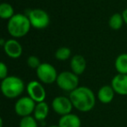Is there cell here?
Wrapping results in <instances>:
<instances>
[{
    "mask_svg": "<svg viewBox=\"0 0 127 127\" xmlns=\"http://www.w3.org/2000/svg\"><path fill=\"white\" fill-rule=\"evenodd\" d=\"M115 92L111 85H104L100 87L97 92V97L98 101L102 104H110L113 100L115 96Z\"/></svg>",
    "mask_w": 127,
    "mask_h": 127,
    "instance_id": "14",
    "label": "cell"
},
{
    "mask_svg": "<svg viewBox=\"0 0 127 127\" xmlns=\"http://www.w3.org/2000/svg\"><path fill=\"white\" fill-rule=\"evenodd\" d=\"M122 16H123V18H124V22H125V25H127V8L125 9L123 11H122Z\"/></svg>",
    "mask_w": 127,
    "mask_h": 127,
    "instance_id": "23",
    "label": "cell"
},
{
    "mask_svg": "<svg viewBox=\"0 0 127 127\" xmlns=\"http://www.w3.org/2000/svg\"><path fill=\"white\" fill-rule=\"evenodd\" d=\"M38 80L44 85H51L55 83L58 78V71L56 68L49 63H42L36 70Z\"/></svg>",
    "mask_w": 127,
    "mask_h": 127,
    "instance_id": "6",
    "label": "cell"
},
{
    "mask_svg": "<svg viewBox=\"0 0 127 127\" xmlns=\"http://www.w3.org/2000/svg\"><path fill=\"white\" fill-rule=\"evenodd\" d=\"M70 66H71V71L78 76H79V75L83 74L86 69V60L82 55H74L71 58Z\"/></svg>",
    "mask_w": 127,
    "mask_h": 127,
    "instance_id": "12",
    "label": "cell"
},
{
    "mask_svg": "<svg viewBox=\"0 0 127 127\" xmlns=\"http://www.w3.org/2000/svg\"><path fill=\"white\" fill-rule=\"evenodd\" d=\"M32 25L27 15L16 13L11 19L8 20L7 31L13 38H20L29 33Z\"/></svg>",
    "mask_w": 127,
    "mask_h": 127,
    "instance_id": "2",
    "label": "cell"
},
{
    "mask_svg": "<svg viewBox=\"0 0 127 127\" xmlns=\"http://www.w3.org/2000/svg\"><path fill=\"white\" fill-rule=\"evenodd\" d=\"M114 66L118 74L127 75V53H121L117 57Z\"/></svg>",
    "mask_w": 127,
    "mask_h": 127,
    "instance_id": "16",
    "label": "cell"
},
{
    "mask_svg": "<svg viewBox=\"0 0 127 127\" xmlns=\"http://www.w3.org/2000/svg\"><path fill=\"white\" fill-rule=\"evenodd\" d=\"M59 127H81V119L76 114H69L61 116L58 120Z\"/></svg>",
    "mask_w": 127,
    "mask_h": 127,
    "instance_id": "13",
    "label": "cell"
},
{
    "mask_svg": "<svg viewBox=\"0 0 127 127\" xmlns=\"http://www.w3.org/2000/svg\"><path fill=\"white\" fill-rule=\"evenodd\" d=\"M0 127H3V118H0Z\"/></svg>",
    "mask_w": 127,
    "mask_h": 127,
    "instance_id": "25",
    "label": "cell"
},
{
    "mask_svg": "<svg viewBox=\"0 0 127 127\" xmlns=\"http://www.w3.org/2000/svg\"><path fill=\"white\" fill-rule=\"evenodd\" d=\"M124 24H125V22H124L123 16L120 13H114V14H112L110 17L109 21H108L109 27L111 30L114 31L120 30Z\"/></svg>",
    "mask_w": 127,
    "mask_h": 127,
    "instance_id": "17",
    "label": "cell"
},
{
    "mask_svg": "<svg viewBox=\"0 0 127 127\" xmlns=\"http://www.w3.org/2000/svg\"><path fill=\"white\" fill-rule=\"evenodd\" d=\"M73 107L81 112L91 111L96 104V96L93 91L87 86H78L69 96Z\"/></svg>",
    "mask_w": 127,
    "mask_h": 127,
    "instance_id": "1",
    "label": "cell"
},
{
    "mask_svg": "<svg viewBox=\"0 0 127 127\" xmlns=\"http://www.w3.org/2000/svg\"><path fill=\"white\" fill-rule=\"evenodd\" d=\"M48 127H59V125H50V126Z\"/></svg>",
    "mask_w": 127,
    "mask_h": 127,
    "instance_id": "26",
    "label": "cell"
},
{
    "mask_svg": "<svg viewBox=\"0 0 127 127\" xmlns=\"http://www.w3.org/2000/svg\"><path fill=\"white\" fill-rule=\"evenodd\" d=\"M26 92L28 96L36 103L44 102L46 97V92L43 84L40 81L32 80L26 85Z\"/></svg>",
    "mask_w": 127,
    "mask_h": 127,
    "instance_id": "9",
    "label": "cell"
},
{
    "mask_svg": "<svg viewBox=\"0 0 127 127\" xmlns=\"http://www.w3.org/2000/svg\"><path fill=\"white\" fill-rule=\"evenodd\" d=\"M56 83L61 90L71 93L78 87L79 78L71 71H64L58 74Z\"/></svg>",
    "mask_w": 127,
    "mask_h": 127,
    "instance_id": "4",
    "label": "cell"
},
{
    "mask_svg": "<svg viewBox=\"0 0 127 127\" xmlns=\"http://www.w3.org/2000/svg\"><path fill=\"white\" fill-rule=\"evenodd\" d=\"M50 108L48 104L44 101V102L37 103L36 107L33 112V117L37 119V121L43 122L46 119V118L49 115Z\"/></svg>",
    "mask_w": 127,
    "mask_h": 127,
    "instance_id": "15",
    "label": "cell"
},
{
    "mask_svg": "<svg viewBox=\"0 0 127 127\" xmlns=\"http://www.w3.org/2000/svg\"><path fill=\"white\" fill-rule=\"evenodd\" d=\"M3 49H4V53L12 59H17L20 58L23 53V46L16 38H11L6 40Z\"/></svg>",
    "mask_w": 127,
    "mask_h": 127,
    "instance_id": "10",
    "label": "cell"
},
{
    "mask_svg": "<svg viewBox=\"0 0 127 127\" xmlns=\"http://www.w3.org/2000/svg\"><path fill=\"white\" fill-rule=\"evenodd\" d=\"M16 14L14 8L9 3H2L0 4V18L2 19H11Z\"/></svg>",
    "mask_w": 127,
    "mask_h": 127,
    "instance_id": "18",
    "label": "cell"
},
{
    "mask_svg": "<svg viewBox=\"0 0 127 127\" xmlns=\"http://www.w3.org/2000/svg\"><path fill=\"white\" fill-rule=\"evenodd\" d=\"M18 127H38V125L33 116H27L21 118Z\"/></svg>",
    "mask_w": 127,
    "mask_h": 127,
    "instance_id": "20",
    "label": "cell"
},
{
    "mask_svg": "<svg viewBox=\"0 0 127 127\" xmlns=\"http://www.w3.org/2000/svg\"><path fill=\"white\" fill-rule=\"evenodd\" d=\"M111 87L115 93L120 96H127V75L117 74L111 79Z\"/></svg>",
    "mask_w": 127,
    "mask_h": 127,
    "instance_id": "11",
    "label": "cell"
},
{
    "mask_svg": "<svg viewBox=\"0 0 127 127\" xmlns=\"http://www.w3.org/2000/svg\"><path fill=\"white\" fill-rule=\"evenodd\" d=\"M26 64H27V65H28L30 68L34 69V70H37V68L40 66V64L42 63H41L40 59H39L37 56L32 55V56H30V57H28V58H27Z\"/></svg>",
    "mask_w": 127,
    "mask_h": 127,
    "instance_id": "21",
    "label": "cell"
},
{
    "mask_svg": "<svg viewBox=\"0 0 127 127\" xmlns=\"http://www.w3.org/2000/svg\"><path fill=\"white\" fill-rule=\"evenodd\" d=\"M5 42H6V40L5 39H4V38H1V40H0V44L4 47V45L5 44Z\"/></svg>",
    "mask_w": 127,
    "mask_h": 127,
    "instance_id": "24",
    "label": "cell"
},
{
    "mask_svg": "<svg viewBox=\"0 0 127 127\" xmlns=\"http://www.w3.org/2000/svg\"><path fill=\"white\" fill-rule=\"evenodd\" d=\"M27 17L30 19L32 27L37 30L45 29L50 25V16L44 10L39 8L30 10Z\"/></svg>",
    "mask_w": 127,
    "mask_h": 127,
    "instance_id": "5",
    "label": "cell"
},
{
    "mask_svg": "<svg viewBox=\"0 0 127 127\" xmlns=\"http://www.w3.org/2000/svg\"><path fill=\"white\" fill-rule=\"evenodd\" d=\"M36 104L37 103L32 100L29 96L18 97L14 104V111L16 114L21 118L32 116L35 110Z\"/></svg>",
    "mask_w": 127,
    "mask_h": 127,
    "instance_id": "7",
    "label": "cell"
},
{
    "mask_svg": "<svg viewBox=\"0 0 127 127\" xmlns=\"http://www.w3.org/2000/svg\"><path fill=\"white\" fill-rule=\"evenodd\" d=\"M6 77H8V66L4 62L0 63V78L1 79H4Z\"/></svg>",
    "mask_w": 127,
    "mask_h": 127,
    "instance_id": "22",
    "label": "cell"
},
{
    "mask_svg": "<svg viewBox=\"0 0 127 127\" xmlns=\"http://www.w3.org/2000/svg\"><path fill=\"white\" fill-rule=\"evenodd\" d=\"M51 108L54 112L61 117L71 113V111L74 107L70 97H64V96H58L53 98L51 102Z\"/></svg>",
    "mask_w": 127,
    "mask_h": 127,
    "instance_id": "8",
    "label": "cell"
},
{
    "mask_svg": "<svg viewBox=\"0 0 127 127\" xmlns=\"http://www.w3.org/2000/svg\"><path fill=\"white\" fill-rule=\"evenodd\" d=\"M1 92L5 97L14 99L19 97L26 89L25 82L18 76H8L1 81Z\"/></svg>",
    "mask_w": 127,
    "mask_h": 127,
    "instance_id": "3",
    "label": "cell"
},
{
    "mask_svg": "<svg viewBox=\"0 0 127 127\" xmlns=\"http://www.w3.org/2000/svg\"><path fill=\"white\" fill-rule=\"evenodd\" d=\"M54 56L56 59L59 60V61H65L71 58V51L70 50V48L66 47V46H62L55 51Z\"/></svg>",
    "mask_w": 127,
    "mask_h": 127,
    "instance_id": "19",
    "label": "cell"
}]
</instances>
